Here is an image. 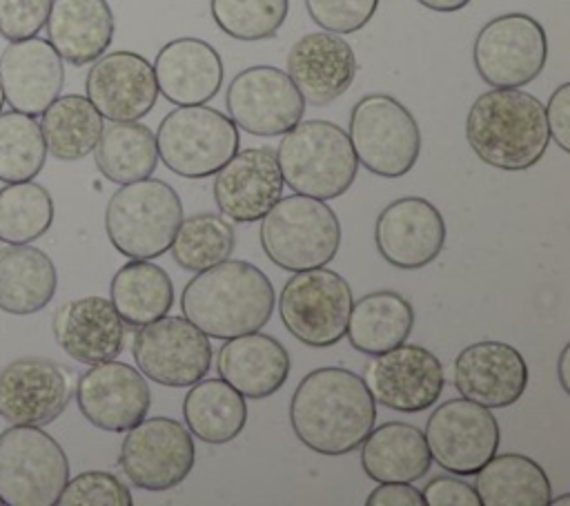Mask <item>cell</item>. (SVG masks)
<instances>
[{"label": "cell", "instance_id": "21", "mask_svg": "<svg viewBox=\"0 0 570 506\" xmlns=\"http://www.w3.org/2000/svg\"><path fill=\"white\" fill-rule=\"evenodd\" d=\"M87 98L107 120H140L158 100V85L149 60L136 51H111L94 60Z\"/></svg>", "mask_w": 570, "mask_h": 506}, {"label": "cell", "instance_id": "28", "mask_svg": "<svg viewBox=\"0 0 570 506\" xmlns=\"http://www.w3.org/2000/svg\"><path fill=\"white\" fill-rule=\"evenodd\" d=\"M45 25L51 47L73 67L98 60L114 40V13L107 0H51Z\"/></svg>", "mask_w": 570, "mask_h": 506}, {"label": "cell", "instance_id": "44", "mask_svg": "<svg viewBox=\"0 0 570 506\" xmlns=\"http://www.w3.org/2000/svg\"><path fill=\"white\" fill-rule=\"evenodd\" d=\"M421 495L428 506H481V499L474 486H470L463 479L445 477V475L430 479L423 486Z\"/></svg>", "mask_w": 570, "mask_h": 506}, {"label": "cell", "instance_id": "10", "mask_svg": "<svg viewBox=\"0 0 570 506\" xmlns=\"http://www.w3.org/2000/svg\"><path fill=\"white\" fill-rule=\"evenodd\" d=\"M352 288L334 270L312 267L289 276L278 296L285 330L309 348H330L345 337Z\"/></svg>", "mask_w": 570, "mask_h": 506}, {"label": "cell", "instance_id": "13", "mask_svg": "<svg viewBox=\"0 0 570 506\" xmlns=\"http://www.w3.org/2000/svg\"><path fill=\"white\" fill-rule=\"evenodd\" d=\"M138 370L169 388H187L200 381L212 366L209 337L185 317H160L140 325L131 341Z\"/></svg>", "mask_w": 570, "mask_h": 506}, {"label": "cell", "instance_id": "2", "mask_svg": "<svg viewBox=\"0 0 570 506\" xmlns=\"http://www.w3.org/2000/svg\"><path fill=\"white\" fill-rule=\"evenodd\" d=\"M274 288L254 263L225 259L185 285L183 317L214 339H232L261 330L274 312Z\"/></svg>", "mask_w": 570, "mask_h": 506}, {"label": "cell", "instance_id": "40", "mask_svg": "<svg viewBox=\"0 0 570 506\" xmlns=\"http://www.w3.org/2000/svg\"><path fill=\"white\" fill-rule=\"evenodd\" d=\"M218 29L236 40H265L285 25L289 0H209Z\"/></svg>", "mask_w": 570, "mask_h": 506}, {"label": "cell", "instance_id": "31", "mask_svg": "<svg viewBox=\"0 0 570 506\" xmlns=\"http://www.w3.org/2000/svg\"><path fill=\"white\" fill-rule=\"evenodd\" d=\"M412 328V303L394 290H376L352 303L345 337L356 352L374 357L405 343Z\"/></svg>", "mask_w": 570, "mask_h": 506}, {"label": "cell", "instance_id": "39", "mask_svg": "<svg viewBox=\"0 0 570 506\" xmlns=\"http://www.w3.org/2000/svg\"><path fill=\"white\" fill-rule=\"evenodd\" d=\"M47 160V145L36 116L0 111V181H33Z\"/></svg>", "mask_w": 570, "mask_h": 506}, {"label": "cell", "instance_id": "41", "mask_svg": "<svg viewBox=\"0 0 570 506\" xmlns=\"http://www.w3.org/2000/svg\"><path fill=\"white\" fill-rule=\"evenodd\" d=\"M58 506H131L129 488L111 473L87 470L67 479Z\"/></svg>", "mask_w": 570, "mask_h": 506}, {"label": "cell", "instance_id": "48", "mask_svg": "<svg viewBox=\"0 0 570 506\" xmlns=\"http://www.w3.org/2000/svg\"><path fill=\"white\" fill-rule=\"evenodd\" d=\"M568 357H570V343L563 346L561 354H559V363H557V374H559V383L561 390L568 395L570 392V383H568Z\"/></svg>", "mask_w": 570, "mask_h": 506}, {"label": "cell", "instance_id": "30", "mask_svg": "<svg viewBox=\"0 0 570 506\" xmlns=\"http://www.w3.org/2000/svg\"><path fill=\"white\" fill-rule=\"evenodd\" d=\"M58 288V272L49 254L29 243L0 247V308L29 317L49 305Z\"/></svg>", "mask_w": 570, "mask_h": 506}, {"label": "cell", "instance_id": "8", "mask_svg": "<svg viewBox=\"0 0 570 506\" xmlns=\"http://www.w3.org/2000/svg\"><path fill=\"white\" fill-rule=\"evenodd\" d=\"M69 479L62 446L38 426L0 432V499L4 506H53Z\"/></svg>", "mask_w": 570, "mask_h": 506}, {"label": "cell", "instance_id": "20", "mask_svg": "<svg viewBox=\"0 0 570 506\" xmlns=\"http://www.w3.org/2000/svg\"><path fill=\"white\" fill-rule=\"evenodd\" d=\"M283 174L276 152L269 147H247L236 152L212 183L214 203L229 221H261L283 196Z\"/></svg>", "mask_w": 570, "mask_h": 506}, {"label": "cell", "instance_id": "25", "mask_svg": "<svg viewBox=\"0 0 570 506\" xmlns=\"http://www.w3.org/2000/svg\"><path fill=\"white\" fill-rule=\"evenodd\" d=\"M56 343L78 363L116 359L125 346V323L109 299L80 296L62 303L51 321Z\"/></svg>", "mask_w": 570, "mask_h": 506}, {"label": "cell", "instance_id": "33", "mask_svg": "<svg viewBox=\"0 0 570 506\" xmlns=\"http://www.w3.org/2000/svg\"><path fill=\"white\" fill-rule=\"evenodd\" d=\"M187 430L205 444H229L247 424L245 397L223 379H200L183 401Z\"/></svg>", "mask_w": 570, "mask_h": 506}, {"label": "cell", "instance_id": "35", "mask_svg": "<svg viewBox=\"0 0 570 506\" xmlns=\"http://www.w3.org/2000/svg\"><path fill=\"white\" fill-rule=\"evenodd\" d=\"M94 160L98 172L116 185L147 178L158 165L156 136L138 120H111L100 132Z\"/></svg>", "mask_w": 570, "mask_h": 506}, {"label": "cell", "instance_id": "51", "mask_svg": "<svg viewBox=\"0 0 570 506\" xmlns=\"http://www.w3.org/2000/svg\"><path fill=\"white\" fill-rule=\"evenodd\" d=\"M0 504H2V499H0Z\"/></svg>", "mask_w": 570, "mask_h": 506}, {"label": "cell", "instance_id": "7", "mask_svg": "<svg viewBox=\"0 0 570 506\" xmlns=\"http://www.w3.org/2000/svg\"><path fill=\"white\" fill-rule=\"evenodd\" d=\"M238 145L234 120L207 105H178L156 132L158 158L183 178L216 174L238 152Z\"/></svg>", "mask_w": 570, "mask_h": 506}, {"label": "cell", "instance_id": "15", "mask_svg": "<svg viewBox=\"0 0 570 506\" xmlns=\"http://www.w3.org/2000/svg\"><path fill=\"white\" fill-rule=\"evenodd\" d=\"M229 118L254 136H283L305 114V100L289 76L272 65L238 71L225 94Z\"/></svg>", "mask_w": 570, "mask_h": 506}, {"label": "cell", "instance_id": "36", "mask_svg": "<svg viewBox=\"0 0 570 506\" xmlns=\"http://www.w3.org/2000/svg\"><path fill=\"white\" fill-rule=\"evenodd\" d=\"M102 116L87 96H58L40 120L47 152L58 160H80L89 156L102 132Z\"/></svg>", "mask_w": 570, "mask_h": 506}, {"label": "cell", "instance_id": "37", "mask_svg": "<svg viewBox=\"0 0 570 506\" xmlns=\"http://www.w3.org/2000/svg\"><path fill=\"white\" fill-rule=\"evenodd\" d=\"M236 236L232 223L214 212H200L180 221L171 239V259L187 272L207 270L232 256Z\"/></svg>", "mask_w": 570, "mask_h": 506}, {"label": "cell", "instance_id": "26", "mask_svg": "<svg viewBox=\"0 0 570 506\" xmlns=\"http://www.w3.org/2000/svg\"><path fill=\"white\" fill-rule=\"evenodd\" d=\"M158 91L174 105H205L223 85V60L200 38H176L154 60Z\"/></svg>", "mask_w": 570, "mask_h": 506}, {"label": "cell", "instance_id": "32", "mask_svg": "<svg viewBox=\"0 0 570 506\" xmlns=\"http://www.w3.org/2000/svg\"><path fill=\"white\" fill-rule=\"evenodd\" d=\"M474 475V490L483 506H550V479L525 455L494 453Z\"/></svg>", "mask_w": 570, "mask_h": 506}, {"label": "cell", "instance_id": "34", "mask_svg": "<svg viewBox=\"0 0 570 506\" xmlns=\"http://www.w3.org/2000/svg\"><path fill=\"white\" fill-rule=\"evenodd\" d=\"M109 301L125 325L140 328L171 310L174 285L160 265L149 259H131L114 274Z\"/></svg>", "mask_w": 570, "mask_h": 506}, {"label": "cell", "instance_id": "38", "mask_svg": "<svg viewBox=\"0 0 570 506\" xmlns=\"http://www.w3.org/2000/svg\"><path fill=\"white\" fill-rule=\"evenodd\" d=\"M53 223L51 194L33 183H7L0 187V241L9 245L40 239Z\"/></svg>", "mask_w": 570, "mask_h": 506}, {"label": "cell", "instance_id": "17", "mask_svg": "<svg viewBox=\"0 0 570 506\" xmlns=\"http://www.w3.org/2000/svg\"><path fill=\"white\" fill-rule=\"evenodd\" d=\"M365 383L376 403L399 412H421L434 406L445 388L439 357L423 346L401 343L374 354Z\"/></svg>", "mask_w": 570, "mask_h": 506}, {"label": "cell", "instance_id": "12", "mask_svg": "<svg viewBox=\"0 0 570 506\" xmlns=\"http://www.w3.org/2000/svg\"><path fill=\"white\" fill-rule=\"evenodd\" d=\"M118 464L125 477L142 490H171L196 464V446L187 426L169 417H151L127 430Z\"/></svg>", "mask_w": 570, "mask_h": 506}, {"label": "cell", "instance_id": "24", "mask_svg": "<svg viewBox=\"0 0 570 506\" xmlns=\"http://www.w3.org/2000/svg\"><path fill=\"white\" fill-rule=\"evenodd\" d=\"M0 85L11 109L38 116L62 91V58L45 38L13 40L0 53Z\"/></svg>", "mask_w": 570, "mask_h": 506}, {"label": "cell", "instance_id": "9", "mask_svg": "<svg viewBox=\"0 0 570 506\" xmlns=\"http://www.w3.org/2000/svg\"><path fill=\"white\" fill-rule=\"evenodd\" d=\"M347 138L356 160L383 178L405 176L421 154L416 118L387 94H367L352 107Z\"/></svg>", "mask_w": 570, "mask_h": 506}, {"label": "cell", "instance_id": "23", "mask_svg": "<svg viewBox=\"0 0 570 506\" xmlns=\"http://www.w3.org/2000/svg\"><path fill=\"white\" fill-rule=\"evenodd\" d=\"M356 56L347 40L332 31L301 36L287 51L285 74L303 100L316 107L343 96L356 76Z\"/></svg>", "mask_w": 570, "mask_h": 506}, {"label": "cell", "instance_id": "46", "mask_svg": "<svg viewBox=\"0 0 570 506\" xmlns=\"http://www.w3.org/2000/svg\"><path fill=\"white\" fill-rule=\"evenodd\" d=\"M367 506H425L419 488L405 481H381L365 499Z\"/></svg>", "mask_w": 570, "mask_h": 506}, {"label": "cell", "instance_id": "45", "mask_svg": "<svg viewBox=\"0 0 570 506\" xmlns=\"http://www.w3.org/2000/svg\"><path fill=\"white\" fill-rule=\"evenodd\" d=\"M543 109L552 140L563 152H570V82H561Z\"/></svg>", "mask_w": 570, "mask_h": 506}, {"label": "cell", "instance_id": "50", "mask_svg": "<svg viewBox=\"0 0 570 506\" xmlns=\"http://www.w3.org/2000/svg\"><path fill=\"white\" fill-rule=\"evenodd\" d=\"M2 105H4V94H2V85H0V111H2Z\"/></svg>", "mask_w": 570, "mask_h": 506}, {"label": "cell", "instance_id": "14", "mask_svg": "<svg viewBox=\"0 0 570 506\" xmlns=\"http://www.w3.org/2000/svg\"><path fill=\"white\" fill-rule=\"evenodd\" d=\"M423 435L432 459L461 477L474 475L501 444V428L490 408L465 397L436 406Z\"/></svg>", "mask_w": 570, "mask_h": 506}, {"label": "cell", "instance_id": "4", "mask_svg": "<svg viewBox=\"0 0 570 506\" xmlns=\"http://www.w3.org/2000/svg\"><path fill=\"white\" fill-rule=\"evenodd\" d=\"M283 183L303 196L332 201L343 196L358 169L347 132L332 120H298L278 143Z\"/></svg>", "mask_w": 570, "mask_h": 506}, {"label": "cell", "instance_id": "47", "mask_svg": "<svg viewBox=\"0 0 570 506\" xmlns=\"http://www.w3.org/2000/svg\"><path fill=\"white\" fill-rule=\"evenodd\" d=\"M416 2L432 11H439V13H454L470 4V0H416Z\"/></svg>", "mask_w": 570, "mask_h": 506}, {"label": "cell", "instance_id": "19", "mask_svg": "<svg viewBox=\"0 0 570 506\" xmlns=\"http://www.w3.org/2000/svg\"><path fill=\"white\" fill-rule=\"evenodd\" d=\"M445 236L441 212L421 196L392 201L374 223V245L381 259L399 270L430 265L443 252Z\"/></svg>", "mask_w": 570, "mask_h": 506}, {"label": "cell", "instance_id": "11", "mask_svg": "<svg viewBox=\"0 0 570 506\" xmlns=\"http://www.w3.org/2000/svg\"><path fill=\"white\" fill-rule=\"evenodd\" d=\"M472 58L483 82L497 89H517L543 71L548 38L532 16L503 13L479 29Z\"/></svg>", "mask_w": 570, "mask_h": 506}, {"label": "cell", "instance_id": "5", "mask_svg": "<svg viewBox=\"0 0 570 506\" xmlns=\"http://www.w3.org/2000/svg\"><path fill=\"white\" fill-rule=\"evenodd\" d=\"M180 221L183 203L176 189L149 176L120 185L105 210L107 239L129 259L165 254Z\"/></svg>", "mask_w": 570, "mask_h": 506}, {"label": "cell", "instance_id": "27", "mask_svg": "<svg viewBox=\"0 0 570 506\" xmlns=\"http://www.w3.org/2000/svg\"><path fill=\"white\" fill-rule=\"evenodd\" d=\"M216 370L243 397L265 399L285 386L289 352L278 339L254 330L225 341L216 357Z\"/></svg>", "mask_w": 570, "mask_h": 506}, {"label": "cell", "instance_id": "22", "mask_svg": "<svg viewBox=\"0 0 570 506\" xmlns=\"http://www.w3.org/2000/svg\"><path fill=\"white\" fill-rule=\"evenodd\" d=\"M528 386L523 354L505 341H476L454 359V388L485 408H508Z\"/></svg>", "mask_w": 570, "mask_h": 506}, {"label": "cell", "instance_id": "3", "mask_svg": "<svg viewBox=\"0 0 570 506\" xmlns=\"http://www.w3.org/2000/svg\"><path fill=\"white\" fill-rule=\"evenodd\" d=\"M465 138L490 167L503 172L530 169L550 143L543 103L519 87H492L472 103L465 118Z\"/></svg>", "mask_w": 570, "mask_h": 506}, {"label": "cell", "instance_id": "1", "mask_svg": "<svg viewBox=\"0 0 570 506\" xmlns=\"http://www.w3.org/2000/svg\"><path fill=\"white\" fill-rule=\"evenodd\" d=\"M289 424L309 450L338 457L356 450L376 424V401L365 379L347 368L307 372L289 401Z\"/></svg>", "mask_w": 570, "mask_h": 506}, {"label": "cell", "instance_id": "42", "mask_svg": "<svg viewBox=\"0 0 570 506\" xmlns=\"http://www.w3.org/2000/svg\"><path fill=\"white\" fill-rule=\"evenodd\" d=\"M309 18L325 31L354 33L376 13L379 0H305Z\"/></svg>", "mask_w": 570, "mask_h": 506}, {"label": "cell", "instance_id": "18", "mask_svg": "<svg viewBox=\"0 0 570 506\" xmlns=\"http://www.w3.org/2000/svg\"><path fill=\"white\" fill-rule=\"evenodd\" d=\"M73 390L82 417L109 432H127L147 417L151 406L145 374L116 359L94 363Z\"/></svg>", "mask_w": 570, "mask_h": 506}, {"label": "cell", "instance_id": "29", "mask_svg": "<svg viewBox=\"0 0 570 506\" xmlns=\"http://www.w3.org/2000/svg\"><path fill=\"white\" fill-rule=\"evenodd\" d=\"M432 455L421 428L405 421H385L361 441V468L374 481L412 484L428 475Z\"/></svg>", "mask_w": 570, "mask_h": 506}, {"label": "cell", "instance_id": "49", "mask_svg": "<svg viewBox=\"0 0 570 506\" xmlns=\"http://www.w3.org/2000/svg\"><path fill=\"white\" fill-rule=\"evenodd\" d=\"M550 504H552V506H568V504H570V493H563L561 497L550 499Z\"/></svg>", "mask_w": 570, "mask_h": 506}, {"label": "cell", "instance_id": "43", "mask_svg": "<svg viewBox=\"0 0 570 506\" xmlns=\"http://www.w3.org/2000/svg\"><path fill=\"white\" fill-rule=\"evenodd\" d=\"M51 0H0V36L9 42L38 36Z\"/></svg>", "mask_w": 570, "mask_h": 506}, {"label": "cell", "instance_id": "6", "mask_svg": "<svg viewBox=\"0 0 570 506\" xmlns=\"http://www.w3.org/2000/svg\"><path fill=\"white\" fill-rule=\"evenodd\" d=\"M258 234L267 259L287 272L325 267L341 247V221L334 210L303 194L281 196L261 218Z\"/></svg>", "mask_w": 570, "mask_h": 506}, {"label": "cell", "instance_id": "16", "mask_svg": "<svg viewBox=\"0 0 570 506\" xmlns=\"http://www.w3.org/2000/svg\"><path fill=\"white\" fill-rule=\"evenodd\" d=\"M71 370L45 357H20L0 370V417L13 426H47L73 397Z\"/></svg>", "mask_w": 570, "mask_h": 506}]
</instances>
